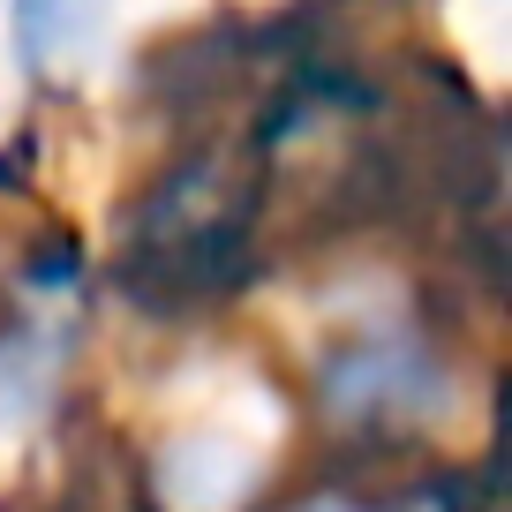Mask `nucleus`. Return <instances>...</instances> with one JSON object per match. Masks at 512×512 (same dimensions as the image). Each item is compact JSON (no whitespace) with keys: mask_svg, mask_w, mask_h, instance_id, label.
I'll return each mask as SVG.
<instances>
[{"mask_svg":"<svg viewBox=\"0 0 512 512\" xmlns=\"http://www.w3.org/2000/svg\"><path fill=\"white\" fill-rule=\"evenodd\" d=\"M309 512H392V505H354V497H339V505H309Z\"/></svg>","mask_w":512,"mask_h":512,"instance_id":"nucleus-2","label":"nucleus"},{"mask_svg":"<svg viewBox=\"0 0 512 512\" xmlns=\"http://www.w3.org/2000/svg\"><path fill=\"white\" fill-rule=\"evenodd\" d=\"M98 0H16V46H23V68H53L83 46Z\"/></svg>","mask_w":512,"mask_h":512,"instance_id":"nucleus-1","label":"nucleus"}]
</instances>
